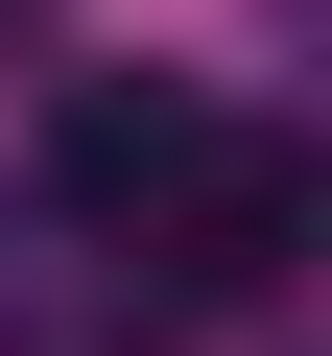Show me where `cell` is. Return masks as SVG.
Masks as SVG:
<instances>
[{
	"label": "cell",
	"mask_w": 332,
	"mask_h": 356,
	"mask_svg": "<svg viewBox=\"0 0 332 356\" xmlns=\"http://www.w3.org/2000/svg\"><path fill=\"white\" fill-rule=\"evenodd\" d=\"M214 166V95H166V72H95L72 119H48V214H95V238H142L166 191Z\"/></svg>",
	"instance_id": "obj_2"
},
{
	"label": "cell",
	"mask_w": 332,
	"mask_h": 356,
	"mask_svg": "<svg viewBox=\"0 0 332 356\" xmlns=\"http://www.w3.org/2000/svg\"><path fill=\"white\" fill-rule=\"evenodd\" d=\"M119 261H166V309H261V285L308 261V166H285L261 119H214V166H190V191H166Z\"/></svg>",
	"instance_id": "obj_1"
}]
</instances>
